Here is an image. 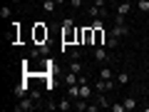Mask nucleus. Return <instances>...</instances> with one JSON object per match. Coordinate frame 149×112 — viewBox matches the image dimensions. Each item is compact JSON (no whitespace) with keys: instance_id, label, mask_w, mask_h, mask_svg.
Listing matches in <instances>:
<instances>
[{"instance_id":"6ab92c4d","label":"nucleus","mask_w":149,"mask_h":112,"mask_svg":"<svg viewBox=\"0 0 149 112\" xmlns=\"http://www.w3.org/2000/svg\"><path fill=\"white\" fill-rule=\"evenodd\" d=\"M137 10L139 13H149V0H137Z\"/></svg>"},{"instance_id":"b1692460","label":"nucleus","mask_w":149,"mask_h":112,"mask_svg":"<svg viewBox=\"0 0 149 112\" xmlns=\"http://www.w3.org/2000/svg\"><path fill=\"white\" fill-rule=\"evenodd\" d=\"M109 110H114V112H124L127 107H124V102H119V105H109Z\"/></svg>"},{"instance_id":"ddd939ff","label":"nucleus","mask_w":149,"mask_h":112,"mask_svg":"<svg viewBox=\"0 0 149 112\" xmlns=\"http://www.w3.org/2000/svg\"><path fill=\"white\" fill-rule=\"evenodd\" d=\"M65 82H67V85H77V82H80V75H77V72H72V70H70V72L65 75Z\"/></svg>"},{"instance_id":"9d476101","label":"nucleus","mask_w":149,"mask_h":112,"mask_svg":"<svg viewBox=\"0 0 149 112\" xmlns=\"http://www.w3.org/2000/svg\"><path fill=\"white\" fill-rule=\"evenodd\" d=\"M132 5H134V3H117V13H114V15H129Z\"/></svg>"},{"instance_id":"0eeeda50","label":"nucleus","mask_w":149,"mask_h":112,"mask_svg":"<svg viewBox=\"0 0 149 112\" xmlns=\"http://www.w3.org/2000/svg\"><path fill=\"white\" fill-rule=\"evenodd\" d=\"M109 35H114V37H119V40H122V37L129 35V27H127V25H117V22H114V25L109 27Z\"/></svg>"},{"instance_id":"f3484780","label":"nucleus","mask_w":149,"mask_h":112,"mask_svg":"<svg viewBox=\"0 0 149 112\" xmlns=\"http://www.w3.org/2000/svg\"><path fill=\"white\" fill-rule=\"evenodd\" d=\"M70 70L77 72V75H82V62H80V60H70Z\"/></svg>"},{"instance_id":"9b49d317","label":"nucleus","mask_w":149,"mask_h":112,"mask_svg":"<svg viewBox=\"0 0 149 112\" xmlns=\"http://www.w3.org/2000/svg\"><path fill=\"white\" fill-rule=\"evenodd\" d=\"M35 40H37V43H42V40H47V27L37 25V27H35Z\"/></svg>"},{"instance_id":"20e7f679","label":"nucleus","mask_w":149,"mask_h":112,"mask_svg":"<svg viewBox=\"0 0 149 112\" xmlns=\"http://www.w3.org/2000/svg\"><path fill=\"white\" fill-rule=\"evenodd\" d=\"M92 57H95L97 62H104V65L112 60V57H109V52H107V45H100V48H95V50H92Z\"/></svg>"},{"instance_id":"cd10ccee","label":"nucleus","mask_w":149,"mask_h":112,"mask_svg":"<svg viewBox=\"0 0 149 112\" xmlns=\"http://www.w3.org/2000/svg\"><path fill=\"white\" fill-rule=\"evenodd\" d=\"M13 3H20V0H13Z\"/></svg>"},{"instance_id":"412c9836","label":"nucleus","mask_w":149,"mask_h":112,"mask_svg":"<svg viewBox=\"0 0 149 112\" xmlns=\"http://www.w3.org/2000/svg\"><path fill=\"white\" fill-rule=\"evenodd\" d=\"M124 107L127 110H134L137 107V97H124Z\"/></svg>"},{"instance_id":"6e6552de","label":"nucleus","mask_w":149,"mask_h":112,"mask_svg":"<svg viewBox=\"0 0 149 112\" xmlns=\"http://www.w3.org/2000/svg\"><path fill=\"white\" fill-rule=\"evenodd\" d=\"M104 43H107L104 27H95V40H92V45H95V48H100V45H104Z\"/></svg>"},{"instance_id":"393cba45","label":"nucleus","mask_w":149,"mask_h":112,"mask_svg":"<svg viewBox=\"0 0 149 112\" xmlns=\"http://www.w3.org/2000/svg\"><path fill=\"white\" fill-rule=\"evenodd\" d=\"M92 3H95L97 8H107V5H104V0H92Z\"/></svg>"},{"instance_id":"bb28decb","label":"nucleus","mask_w":149,"mask_h":112,"mask_svg":"<svg viewBox=\"0 0 149 112\" xmlns=\"http://www.w3.org/2000/svg\"><path fill=\"white\" fill-rule=\"evenodd\" d=\"M119 3H132V0H119Z\"/></svg>"},{"instance_id":"f257e3e1","label":"nucleus","mask_w":149,"mask_h":112,"mask_svg":"<svg viewBox=\"0 0 149 112\" xmlns=\"http://www.w3.org/2000/svg\"><path fill=\"white\" fill-rule=\"evenodd\" d=\"M74 40H77L74 22H72V18H65V22H62V45H72Z\"/></svg>"},{"instance_id":"f03ea898","label":"nucleus","mask_w":149,"mask_h":112,"mask_svg":"<svg viewBox=\"0 0 149 112\" xmlns=\"http://www.w3.org/2000/svg\"><path fill=\"white\" fill-rule=\"evenodd\" d=\"M117 87V80H102V77H97L95 82V92H112Z\"/></svg>"},{"instance_id":"7ed1b4c3","label":"nucleus","mask_w":149,"mask_h":112,"mask_svg":"<svg viewBox=\"0 0 149 112\" xmlns=\"http://www.w3.org/2000/svg\"><path fill=\"white\" fill-rule=\"evenodd\" d=\"M35 100H32V97L30 95H25V97H20V100H17V105H15V110L17 112H22V110H25V112H30V110H35Z\"/></svg>"},{"instance_id":"2eb2a0df","label":"nucleus","mask_w":149,"mask_h":112,"mask_svg":"<svg viewBox=\"0 0 149 112\" xmlns=\"http://www.w3.org/2000/svg\"><path fill=\"white\" fill-rule=\"evenodd\" d=\"M42 8H45V13H55L57 10V3L55 0H42Z\"/></svg>"},{"instance_id":"423d86ee","label":"nucleus","mask_w":149,"mask_h":112,"mask_svg":"<svg viewBox=\"0 0 149 112\" xmlns=\"http://www.w3.org/2000/svg\"><path fill=\"white\" fill-rule=\"evenodd\" d=\"M92 97H95V87H90V82H80V100L90 102Z\"/></svg>"},{"instance_id":"c756f323","label":"nucleus","mask_w":149,"mask_h":112,"mask_svg":"<svg viewBox=\"0 0 149 112\" xmlns=\"http://www.w3.org/2000/svg\"><path fill=\"white\" fill-rule=\"evenodd\" d=\"M147 62H149V57H147Z\"/></svg>"},{"instance_id":"5701e85b","label":"nucleus","mask_w":149,"mask_h":112,"mask_svg":"<svg viewBox=\"0 0 149 112\" xmlns=\"http://www.w3.org/2000/svg\"><path fill=\"white\" fill-rule=\"evenodd\" d=\"M82 57V50L80 48H72V50H70V60H80Z\"/></svg>"},{"instance_id":"4468645a","label":"nucleus","mask_w":149,"mask_h":112,"mask_svg":"<svg viewBox=\"0 0 149 112\" xmlns=\"http://www.w3.org/2000/svg\"><path fill=\"white\" fill-rule=\"evenodd\" d=\"M107 48H109V50H117L119 48V37H114V35L107 32Z\"/></svg>"},{"instance_id":"a878e982","label":"nucleus","mask_w":149,"mask_h":112,"mask_svg":"<svg viewBox=\"0 0 149 112\" xmlns=\"http://www.w3.org/2000/svg\"><path fill=\"white\" fill-rule=\"evenodd\" d=\"M55 3H57V5H65V0H55Z\"/></svg>"},{"instance_id":"c85d7f7f","label":"nucleus","mask_w":149,"mask_h":112,"mask_svg":"<svg viewBox=\"0 0 149 112\" xmlns=\"http://www.w3.org/2000/svg\"><path fill=\"white\" fill-rule=\"evenodd\" d=\"M85 3H90V0H85Z\"/></svg>"},{"instance_id":"39448f33","label":"nucleus","mask_w":149,"mask_h":112,"mask_svg":"<svg viewBox=\"0 0 149 112\" xmlns=\"http://www.w3.org/2000/svg\"><path fill=\"white\" fill-rule=\"evenodd\" d=\"M13 95H15L17 100H20V97H25V95H30V77H25V80H22L20 85H15Z\"/></svg>"},{"instance_id":"aec40b11","label":"nucleus","mask_w":149,"mask_h":112,"mask_svg":"<svg viewBox=\"0 0 149 112\" xmlns=\"http://www.w3.org/2000/svg\"><path fill=\"white\" fill-rule=\"evenodd\" d=\"M0 18H3V20H10V18H13V10H10V8H0Z\"/></svg>"},{"instance_id":"1a4fd4ad","label":"nucleus","mask_w":149,"mask_h":112,"mask_svg":"<svg viewBox=\"0 0 149 112\" xmlns=\"http://www.w3.org/2000/svg\"><path fill=\"white\" fill-rule=\"evenodd\" d=\"M67 97L70 100H80V82L77 85H67Z\"/></svg>"},{"instance_id":"a211bd4d","label":"nucleus","mask_w":149,"mask_h":112,"mask_svg":"<svg viewBox=\"0 0 149 112\" xmlns=\"http://www.w3.org/2000/svg\"><path fill=\"white\" fill-rule=\"evenodd\" d=\"M114 80H117V85H129V72H119Z\"/></svg>"},{"instance_id":"dca6fc26","label":"nucleus","mask_w":149,"mask_h":112,"mask_svg":"<svg viewBox=\"0 0 149 112\" xmlns=\"http://www.w3.org/2000/svg\"><path fill=\"white\" fill-rule=\"evenodd\" d=\"M97 102H100V107H102V110H107V107H109V100H107V95H104V92H97Z\"/></svg>"},{"instance_id":"f8f14e48","label":"nucleus","mask_w":149,"mask_h":112,"mask_svg":"<svg viewBox=\"0 0 149 112\" xmlns=\"http://www.w3.org/2000/svg\"><path fill=\"white\" fill-rule=\"evenodd\" d=\"M100 77H102V80H114V72H112V67L102 65V70H100Z\"/></svg>"},{"instance_id":"4be33fe9","label":"nucleus","mask_w":149,"mask_h":112,"mask_svg":"<svg viewBox=\"0 0 149 112\" xmlns=\"http://www.w3.org/2000/svg\"><path fill=\"white\" fill-rule=\"evenodd\" d=\"M67 5L72 8V10H82V5H85V0H70Z\"/></svg>"}]
</instances>
